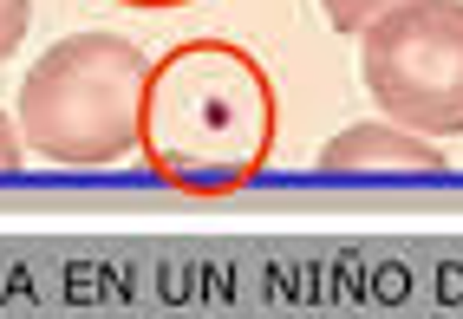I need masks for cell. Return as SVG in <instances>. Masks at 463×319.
Here are the masks:
<instances>
[{
  "mask_svg": "<svg viewBox=\"0 0 463 319\" xmlns=\"http://www.w3.org/2000/svg\"><path fill=\"white\" fill-rule=\"evenodd\" d=\"M359 40V79L392 124L463 137V0H405Z\"/></svg>",
  "mask_w": 463,
  "mask_h": 319,
  "instance_id": "3",
  "label": "cell"
},
{
  "mask_svg": "<svg viewBox=\"0 0 463 319\" xmlns=\"http://www.w3.org/2000/svg\"><path fill=\"white\" fill-rule=\"evenodd\" d=\"M125 7H157L164 14V7H190V0H125Z\"/></svg>",
  "mask_w": 463,
  "mask_h": 319,
  "instance_id": "8",
  "label": "cell"
},
{
  "mask_svg": "<svg viewBox=\"0 0 463 319\" xmlns=\"http://www.w3.org/2000/svg\"><path fill=\"white\" fill-rule=\"evenodd\" d=\"M392 7H405V0H320L333 33H365V26H373L379 14H392Z\"/></svg>",
  "mask_w": 463,
  "mask_h": 319,
  "instance_id": "5",
  "label": "cell"
},
{
  "mask_svg": "<svg viewBox=\"0 0 463 319\" xmlns=\"http://www.w3.org/2000/svg\"><path fill=\"white\" fill-rule=\"evenodd\" d=\"M20 164H26V144H20V124H14L7 111H0V170H7V176H14Z\"/></svg>",
  "mask_w": 463,
  "mask_h": 319,
  "instance_id": "7",
  "label": "cell"
},
{
  "mask_svg": "<svg viewBox=\"0 0 463 319\" xmlns=\"http://www.w3.org/2000/svg\"><path fill=\"white\" fill-rule=\"evenodd\" d=\"M150 52L125 33H72L20 79V144L59 170H105L137 150Z\"/></svg>",
  "mask_w": 463,
  "mask_h": 319,
  "instance_id": "2",
  "label": "cell"
},
{
  "mask_svg": "<svg viewBox=\"0 0 463 319\" xmlns=\"http://www.w3.org/2000/svg\"><path fill=\"white\" fill-rule=\"evenodd\" d=\"M320 176H438L444 150H430L424 131H405V124H346L333 144H320L314 156Z\"/></svg>",
  "mask_w": 463,
  "mask_h": 319,
  "instance_id": "4",
  "label": "cell"
},
{
  "mask_svg": "<svg viewBox=\"0 0 463 319\" xmlns=\"http://www.w3.org/2000/svg\"><path fill=\"white\" fill-rule=\"evenodd\" d=\"M274 79L229 40H183L150 59L137 150L150 176L190 196H235L274 156Z\"/></svg>",
  "mask_w": 463,
  "mask_h": 319,
  "instance_id": "1",
  "label": "cell"
},
{
  "mask_svg": "<svg viewBox=\"0 0 463 319\" xmlns=\"http://www.w3.org/2000/svg\"><path fill=\"white\" fill-rule=\"evenodd\" d=\"M26 20H33V0H0V59L26 40Z\"/></svg>",
  "mask_w": 463,
  "mask_h": 319,
  "instance_id": "6",
  "label": "cell"
}]
</instances>
